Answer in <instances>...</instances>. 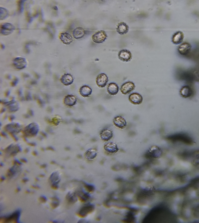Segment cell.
<instances>
[{"label": "cell", "instance_id": "6da1fadb", "mask_svg": "<svg viewBox=\"0 0 199 223\" xmlns=\"http://www.w3.org/2000/svg\"><path fill=\"white\" fill-rule=\"evenodd\" d=\"M168 140L173 142H179L187 144H192L194 143L193 139L188 134L184 133H177L170 135Z\"/></svg>", "mask_w": 199, "mask_h": 223}, {"label": "cell", "instance_id": "7a4b0ae2", "mask_svg": "<svg viewBox=\"0 0 199 223\" xmlns=\"http://www.w3.org/2000/svg\"><path fill=\"white\" fill-rule=\"evenodd\" d=\"M21 213V210H16L10 215L1 217L0 221L3 223H18Z\"/></svg>", "mask_w": 199, "mask_h": 223}, {"label": "cell", "instance_id": "3957f363", "mask_svg": "<svg viewBox=\"0 0 199 223\" xmlns=\"http://www.w3.org/2000/svg\"><path fill=\"white\" fill-rule=\"evenodd\" d=\"M39 130V127L37 124L32 123L25 128L24 130V134L25 136L33 137L36 136Z\"/></svg>", "mask_w": 199, "mask_h": 223}, {"label": "cell", "instance_id": "277c9868", "mask_svg": "<svg viewBox=\"0 0 199 223\" xmlns=\"http://www.w3.org/2000/svg\"><path fill=\"white\" fill-rule=\"evenodd\" d=\"M16 28L15 26L11 23L5 22L1 24V34L3 35H10L13 32Z\"/></svg>", "mask_w": 199, "mask_h": 223}, {"label": "cell", "instance_id": "5b68a950", "mask_svg": "<svg viewBox=\"0 0 199 223\" xmlns=\"http://www.w3.org/2000/svg\"><path fill=\"white\" fill-rule=\"evenodd\" d=\"M95 206L92 204H87L84 205L79 211L77 215L80 217H85L88 215L93 211Z\"/></svg>", "mask_w": 199, "mask_h": 223}, {"label": "cell", "instance_id": "8992f818", "mask_svg": "<svg viewBox=\"0 0 199 223\" xmlns=\"http://www.w3.org/2000/svg\"><path fill=\"white\" fill-rule=\"evenodd\" d=\"M108 37L106 32L103 30L98 31L92 36L93 41L96 43H102L105 41Z\"/></svg>", "mask_w": 199, "mask_h": 223}, {"label": "cell", "instance_id": "52a82bcc", "mask_svg": "<svg viewBox=\"0 0 199 223\" xmlns=\"http://www.w3.org/2000/svg\"><path fill=\"white\" fill-rule=\"evenodd\" d=\"M14 67L18 69H22L27 67V63L25 58L17 57L13 60Z\"/></svg>", "mask_w": 199, "mask_h": 223}, {"label": "cell", "instance_id": "ba28073f", "mask_svg": "<svg viewBox=\"0 0 199 223\" xmlns=\"http://www.w3.org/2000/svg\"><path fill=\"white\" fill-rule=\"evenodd\" d=\"M135 86L134 83L131 81H127L124 83L121 86L120 90L121 93L124 95H127L134 90Z\"/></svg>", "mask_w": 199, "mask_h": 223}, {"label": "cell", "instance_id": "9c48e42d", "mask_svg": "<svg viewBox=\"0 0 199 223\" xmlns=\"http://www.w3.org/2000/svg\"><path fill=\"white\" fill-rule=\"evenodd\" d=\"M108 81V78L104 73H101L96 77V83L100 88H104L106 86Z\"/></svg>", "mask_w": 199, "mask_h": 223}, {"label": "cell", "instance_id": "30bf717a", "mask_svg": "<svg viewBox=\"0 0 199 223\" xmlns=\"http://www.w3.org/2000/svg\"><path fill=\"white\" fill-rule=\"evenodd\" d=\"M118 55L120 60L126 62L130 61L132 59V53L127 49L121 50L119 52Z\"/></svg>", "mask_w": 199, "mask_h": 223}, {"label": "cell", "instance_id": "8fae6325", "mask_svg": "<svg viewBox=\"0 0 199 223\" xmlns=\"http://www.w3.org/2000/svg\"><path fill=\"white\" fill-rule=\"evenodd\" d=\"M114 125L120 129H124L127 126V121L123 117L120 116L114 117L113 120Z\"/></svg>", "mask_w": 199, "mask_h": 223}, {"label": "cell", "instance_id": "7c38bea8", "mask_svg": "<svg viewBox=\"0 0 199 223\" xmlns=\"http://www.w3.org/2000/svg\"><path fill=\"white\" fill-rule=\"evenodd\" d=\"M129 100L134 105H140L143 101V97L140 94L134 93L130 95Z\"/></svg>", "mask_w": 199, "mask_h": 223}, {"label": "cell", "instance_id": "4fadbf2b", "mask_svg": "<svg viewBox=\"0 0 199 223\" xmlns=\"http://www.w3.org/2000/svg\"><path fill=\"white\" fill-rule=\"evenodd\" d=\"M191 46L188 43H182L178 48V52L182 55H186L189 54L191 51Z\"/></svg>", "mask_w": 199, "mask_h": 223}, {"label": "cell", "instance_id": "5bb4252c", "mask_svg": "<svg viewBox=\"0 0 199 223\" xmlns=\"http://www.w3.org/2000/svg\"><path fill=\"white\" fill-rule=\"evenodd\" d=\"M161 154V149L156 146L151 147L148 151V155L151 157L157 158L159 157Z\"/></svg>", "mask_w": 199, "mask_h": 223}, {"label": "cell", "instance_id": "9a60e30c", "mask_svg": "<svg viewBox=\"0 0 199 223\" xmlns=\"http://www.w3.org/2000/svg\"><path fill=\"white\" fill-rule=\"evenodd\" d=\"M103 148L104 150L110 154H115L117 152L119 149L117 145L113 142H109L106 143L104 144Z\"/></svg>", "mask_w": 199, "mask_h": 223}, {"label": "cell", "instance_id": "2e32d148", "mask_svg": "<svg viewBox=\"0 0 199 223\" xmlns=\"http://www.w3.org/2000/svg\"><path fill=\"white\" fill-rule=\"evenodd\" d=\"M180 92L181 96L184 98H190L193 94V91L192 88L189 86H185L182 87Z\"/></svg>", "mask_w": 199, "mask_h": 223}, {"label": "cell", "instance_id": "e0dca14e", "mask_svg": "<svg viewBox=\"0 0 199 223\" xmlns=\"http://www.w3.org/2000/svg\"><path fill=\"white\" fill-rule=\"evenodd\" d=\"M100 137L101 139L105 142L109 141L113 137V132L108 129H104L100 133Z\"/></svg>", "mask_w": 199, "mask_h": 223}, {"label": "cell", "instance_id": "ac0fdd59", "mask_svg": "<svg viewBox=\"0 0 199 223\" xmlns=\"http://www.w3.org/2000/svg\"><path fill=\"white\" fill-rule=\"evenodd\" d=\"M59 38L61 41L65 45H69L73 41L72 36L66 32L61 33Z\"/></svg>", "mask_w": 199, "mask_h": 223}, {"label": "cell", "instance_id": "d6986e66", "mask_svg": "<svg viewBox=\"0 0 199 223\" xmlns=\"http://www.w3.org/2000/svg\"><path fill=\"white\" fill-rule=\"evenodd\" d=\"M184 39V34L181 31L175 33L172 36V41L175 44H179L182 43Z\"/></svg>", "mask_w": 199, "mask_h": 223}, {"label": "cell", "instance_id": "ffe728a7", "mask_svg": "<svg viewBox=\"0 0 199 223\" xmlns=\"http://www.w3.org/2000/svg\"><path fill=\"white\" fill-rule=\"evenodd\" d=\"M117 32L121 35L127 34L129 30L128 26L124 22H121L118 25Z\"/></svg>", "mask_w": 199, "mask_h": 223}, {"label": "cell", "instance_id": "44dd1931", "mask_svg": "<svg viewBox=\"0 0 199 223\" xmlns=\"http://www.w3.org/2000/svg\"><path fill=\"white\" fill-rule=\"evenodd\" d=\"M119 88L116 83H111L108 85L107 90L110 95H115L119 92Z\"/></svg>", "mask_w": 199, "mask_h": 223}, {"label": "cell", "instance_id": "7402d4cb", "mask_svg": "<svg viewBox=\"0 0 199 223\" xmlns=\"http://www.w3.org/2000/svg\"><path fill=\"white\" fill-rule=\"evenodd\" d=\"M60 80L62 83L64 85L69 86L73 82L74 78L71 74H65L62 76Z\"/></svg>", "mask_w": 199, "mask_h": 223}, {"label": "cell", "instance_id": "603a6c76", "mask_svg": "<svg viewBox=\"0 0 199 223\" xmlns=\"http://www.w3.org/2000/svg\"><path fill=\"white\" fill-rule=\"evenodd\" d=\"M77 102V98L73 95H69L65 97L64 100V103L67 106L71 107L74 106Z\"/></svg>", "mask_w": 199, "mask_h": 223}, {"label": "cell", "instance_id": "cb8c5ba5", "mask_svg": "<svg viewBox=\"0 0 199 223\" xmlns=\"http://www.w3.org/2000/svg\"><path fill=\"white\" fill-rule=\"evenodd\" d=\"M5 129L7 131L13 134L15 133H18L20 130V126L18 124H8L5 127Z\"/></svg>", "mask_w": 199, "mask_h": 223}, {"label": "cell", "instance_id": "d4e9b609", "mask_svg": "<svg viewBox=\"0 0 199 223\" xmlns=\"http://www.w3.org/2000/svg\"><path fill=\"white\" fill-rule=\"evenodd\" d=\"M85 32L84 29L81 27H77L74 29L72 32L73 37L76 39H80L85 35Z\"/></svg>", "mask_w": 199, "mask_h": 223}, {"label": "cell", "instance_id": "484cf974", "mask_svg": "<svg viewBox=\"0 0 199 223\" xmlns=\"http://www.w3.org/2000/svg\"><path fill=\"white\" fill-rule=\"evenodd\" d=\"M92 90L91 88L87 85H84L81 88L79 93L82 96L84 97H89L91 94Z\"/></svg>", "mask_w": 199, "mask_h": 223}, {"label": "cell", "instance_id": "4316f807", "mask_svg": "<svg viewBox=\"0 0 199 223\" xmlns=\"http://www.w3.org/2000/svg\"><path fill=\"white\" fill-rule=\"evenodd\" d=\"M97 155V151L96 149H91L87 151L84 155L86 158L89 160L94 159L96 158Z\"/></svg>", "mask_w": 199, "mask_h": 223}, {"label": "cell", "instance_id": "83f0119b", "mask_svg": "<svg viewBox=\"0 0 199 223\" xmlns=\"http://www.w3.org/2000/svg\"><path fill=\"white\" fill-rule=\"evenodd\" d=\"M65 198H66L67 201L70 204H74L77 201V196L75 193H72L71 192H69L67 193Z\"/></svg>", "mask_w": 199, "mask_h": 223}, {"label": "cell", "instance_id": "f1b7e54d", "mask_svg": "<svg viewBox=\"0 0 199 223\" xmlns=\"http://www.w3.org/2000/svg\"><path fill=\"white\" fill-rule=\"evenodd\" d=\"M49 181L51 184H58L60 181L59 174L57 172H54V173H52L50 176V177Z\"/></svg>", "mask_w": 199, "mask_h": 223}, {"label": "cell", "instance_id": "f546056e", "mask_svg": "<svg viewBox=\"0 0 199 223\" xmlns=\"http://www.w3.org/2000/svg\"><path fill=\"white\" fill-rule=\"evenodd\" d=\"M17 165H14V166L9 168L7 171L6 176L8 177H11L14 176L18 171V168Z\"/></svg>", "mask_w": 199, "mask_h": 223}, {"label": "cell", "instance_id": "4dcf8cb0", "mask_svg": "<svg viewBox=\"0 0 199 223\" xmlns=\"http://www.w3.org/2000/svg\"><path fill=\"white\" fill-rule=\"evenodd\" d=\"M9 15V12L6 9L4 8H1V20H4L8 17Z\"/></svg>", "mask_w": 199, "mask_h": 223}, {"label": "cell", "instance_id": "1f68e13d", "mask_svg": "<svg viewBox=\"0 0 199 223\" xmlns=\"http://www.w3.org/2000/svg\"><path fill=\"white\" fill-rule=\"evenodd\" d=\"M8 105H9V109L11 112L16 111L18 110V105H16L15 102L11 101V102L8 103Z\"/></svg>", "mask_w": 199, "mask_h": 223}, {"label": "cell", "instance_id": "d6a6232c", "mask_svg": "<svg viewBox=\"0 0 199 223\" xmlns=\"http://www.w3.org/2000/svg\"><path fill=\"white\" fill-rule=\"evenodd\" d=\"M84 186L86 189L89 192H93L95 189L93 186L91 185L87 184L84 183Z\"/></svg>", "mask_w": 199, "mask_h": 223}, {"label": "cell", "instance_id": "836d02e7", "mask_svg": "<svg viewBox=\"0 0 199 223\" xmlns=\"http://www.w3.org/2000/svg\"><path fill=\"white\" fill-rule=\"evenodd\" d=\"M59 201H52V202L50 203V206L52 208L55 209L59 206Z\"/></svg>", "mask_w": 199, "mask_h": 223}, {"label": "cell", "instance_id": "e575fe53", "mask_svg": "<svg viewBox=\"0 0 199 223\" xmlns=\"http://www.w3.org/2000/svg\"><path fill=\"white\" fill-rule=\"evenodd\" d=\"M39 201L42 203H46L47 201V198L45 196H41L39 197Z\"/></svg>", "mask_w": 199, "mask_h": 223}, {"label": "cell", "instance_id": "d590c367", "mask_svg": "<svg viewBox=\"0 0 199 223\" xmlns=\"http://www.w3.org/2000/svg\"><path fill=\"white\" fill-rule=\"evenodd\" d=\"M13 164L14 165L20 166L21 165L22 163H21L20 161H19L17 159H15L13 161Z\"/></svg>", "mask_w": 199, "mask_h": 223}, {"label": "cell", "instance_id": "8d00e7d4", "mask_svg": "<svg viewBox=\"0 0 199 223\" xmlns=\"http://www.w3.org/2000/svg\"><path fill=\"white\" fill-rule=\"evenodd\" d=\"M53 122L54 124L55 125H58V123H59V119H58L57 117H54L53 119Z\"/></svg>", "mask_w": 199, "mask_h": 223}, {"label": "cell", "instance_id": "74e56055", "mask_svg": "<svg viewBox=\"0 0 199 223\" xmlns=\"http://www.w3.org/2000/svg\"><path fill=\"white\" fill-rule=\"evenodd\" d=\"M58 187H59V186H58V184H53L51 185V188L53 189L57 190L58 189Z\"/></svg>", "mask_w": 199, "mask_h": 223}, {"label": "cell", "instance_id": "f35d334b", "mask_svg": "<svg viewBox=\"0 0 199 223\" xmlns=\"http://www.w3.org/2000/svg\"><path fill=\"white\" fill-rule=\"evenodd\" d=\"M18 82V79L17 78H15V79H14V80L12 81V85L13 86H16V85H17Z\"/></svg>", "mask_w": 199, "mask_h": 223}, {"label": "cell", "instance_id": "ab89813d", "mask_svg": "<svg viewBox=\"0 0 199 223\" xmlns=\"http://www.w3.org/2000/svg\"><path fill=\"white\" fill-rule=\"evenodd\" d=\"M51 199L52 200V201H59V199L56 196L52 197V198H51Z\"/></svg>", "mask_w": 199, "mask_h": 223}, {"label": "cell", "instance_id": "60d3db41", "mask_svg": "<svg viewBox=\"0 0 199 223\" xmlns=\"http://www.w3.org/2000/svg\"><path fill=\"white\" fill-rule=\"evenodd\" d=\"M20 161L21 163L22 162V163H26L27 162V160L25 158H23L20 159Z\"/></svg>", "mask_w": 199, "mask_h": 223}, {"label": "cell", "instance_id": "b9f144b4", "mask_svg": "<svg viewBox=\"0 0 199 223\" xmlns=\"http://www.w3.org/2000/svg\"><path fill=\"white\" fill-rule=\"evenodd\" d=\"M31 187L32 188L35 189H40V188L39 186L34 185H32L31 186Z\"/></svg>", "mask_w": 199, "mask_h": 223}, {"label": "cell", "instance_id": "7bdbcfd3", "mask_svg": "<svg viewBox=\"0 0 199 223\" xmlns=\"http://www.w3.org/2000/svg\"><path fill=\"white\" fill-rule=\"evenodd\" d=\"M47 150L52 151H54V149L52 147H48L46 148Z\"/></svg>", "mask_w": 199, "mask_h": 223}, {"label": "cell", "instance_id": "ee69618b", "mask_svg": "<svg viewBox=\"0 0 199 223\" xmlns=\"http://www.w3.org/2000/svg\"><path fill=\"white\" fill-rule=\"evenodd\" d=\"M28 179L27 178H25L23 179L22 182H23V183H26V182H28Z\"/></svg>", "mask_w": 199, "mask_h": 223}, {"label": "cell", "instance_id": "f6af8a7d", "mask_svg": "<svg viewBox=\"0 0 199 223\" xmlns=\"http://www.w3.org/2000/svg\"><path fill=\"white\" fill-rule=\"evenodd\" d=\"M47 166V165L46 164H43L40 166V168H46Z\"/></svg>", "mask_w": 199, "mask_h": 223}, {"label": "cell", "instance_id": "bcb514c9", "mask_svg": "<svg viewBox=\"0 0 199 223\" xmlns=\"http://www.w3.org/2000/svg\"><path fill=\"white\" fill-rule=\"evenodd\" d=\"M28 145L30 146H32V147H34V146H35V145H36V144H35V143H28Z\"/></svg>", "mask_w": 199, "mask_h": 223}, {"label": "cell", "instance_id": "7dc6e473", "mask_svg": "<svg viewBox=\"0 0 199 223\" xmlns=\"http://www.w3.org/2000/svg\"><path fill=\"white\" fill-rule=\"evenodd\" d=\"M20 190L21 189H20V187H17V188L16 189V190H15V191H16V193H18V192L20 191Z\"/></svg>", "mask_w": 199, "mask_h": 223}, {"label": "cell", "instance_id": "c3c4849f", "mask_svg": "<svg viewBox=\"0 0 199 223\" xmlns=\"http://www.w3.org/2000/svg\"><path fill=\"white\" fill-rule=\"evenodd\" d=\"M5 180V178L4 177H1V182H3Z\"/></svg>", "mask_w": 199, "mask_h": 223}, {"label": "cell", "instance_id": "681fc988", "mask_svg": "<svg viewBox=\"0 0 199 223\" xmlns=\"http://www.w3.org/2000/svg\"><path fill=\"white\" fill-rule=\"evenodd\" d=\"M33 155H34V156H37L38 155V153H37L36 151H33Z\"/></svg>", "mask_w": 199, "mask_h": 223}, {"label": "cell", "instance_id": "f907efd6", "mask_svg": "<svg viewBox=\"0 0 199 223\" xmlns=\"http://www.w3.org/2000/svg\"><path fill=\"white\" fill-rule=\"evenodd\" d=\"M41 135H42V136H43V137H46V134L45 133H44L43 132H41Z\"/></svg>", "mask_w": 199, "mask_h": 223}, {"label": "cell", "instance_id": "816d5d0a", "mask_svg": "<svg viewBox=\"0 0 199 223\" xmlns=\"http://www.w3.org/2000/svg\"><path fill=\"white\" fill-rule=\"evenodd\" d=\"M39 176L40 177H45V175L43 174H40L39 175Z\"/></svg>", "mask_w": 199, "mask_h": 223}, {"label": "cell", "instance_id": "f5cc1de1", "mask_svg": "<svg viewBox=\"0 0 199 223\" xmlns=\"http://www.w3.org/2000/svg\"><path fill=\"white\" fill-rule=\"evenodd\" d=\"M31 191H30L29 190H27L26 191L25 193H27V194H29V193H31Z\"/></svg>", "mask_w": 199, "mask_h": 223}, {"label": "cell", "instance_id": "db71d44e", "mask_svg": "<svg viewBox=\"0 0 199 223\" xmlns=\"http://www.w3.org/2000/svg\"><path fill=\"white\" fill-rule=\"evenodd\" d=\"M70 148L69 147H66V148H65V150L66 151H69L70 150Z\"/></svg>", "mask_w": 199, "mask_h": 223}, {"label": "cell", "instance_id": "11a10c76", "mask_svg": "<svg viewBox=\"0 0 199 223\" xmlns=\"http://www.w3.org/2000/svg\"><path fill=\"white\" fill-rule=\"evenodd\" d=\"M25 152V153H27L28 152V151H29V149H25V150L24 151Z\"/></svg>", "mask_w": 199, "mask_h": 223}, {"label": "cell", "instance_id": "9f6ffc18", "mask_svg": "<svg viewBox=\"0 0 199 223\" xmlns=\"http://www.w3.org/2000/svg\"><path fill=\"white\" fill-rule=\"evenodd\" d=\"M50 163H51V164L52 165H53V164L54 165V164H56V162H55V161H51Z\"/></svg>", "mask_w": 199, "mask_h": 223}, {"label": "cell", "instance_id": "6f0895ef", "mask_svg": "<svg viewBox=\"0 0 199 223\" xmlns=\"http://www.w3.org/2000/svg\"><path fill=\"white\" fill-rule=\"evenodd\" d=\"M35 181H39V179H38V178H35Z\"/></svg>", "mask_w": 199, "mask_h": 223}, {"label": "cell", "instance_id": "680465c9", "mask_svg": "<svg viewBox=\"0 0 199 223\" xmlns=\"http://www.w3.org/2000/svg\"><path fill=\"white\" fill-rule=\"evenodd\" d=\"M77 157H78V158H81V157L80 155H77Z\"/></svg>", "mask_w": 199, "mask_h": 223}, {"label": "cell", "instance_id": "91938a15", "mask_svg": "<svg viewBox=\"0 0 199 223\" xmlns=\"http://www.w3.org/2000/svg\"><path fill=\"white\" fill-rule=\"evenodd\" d=\"M2 163H1V164H0V166H1V167H2V165H2Z\"/></svg>", "mask_w": 199, "mask_h": 223}]
</instances>
